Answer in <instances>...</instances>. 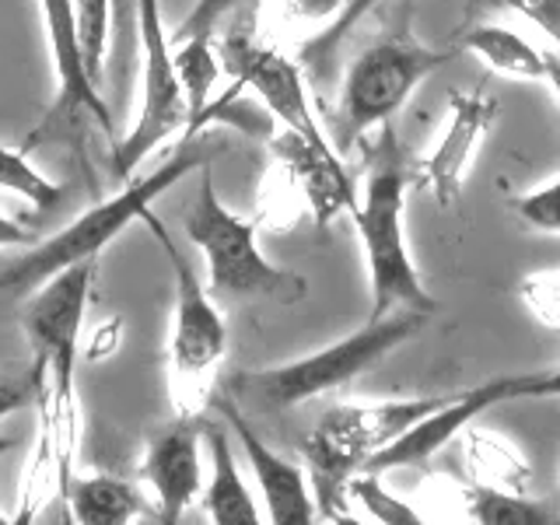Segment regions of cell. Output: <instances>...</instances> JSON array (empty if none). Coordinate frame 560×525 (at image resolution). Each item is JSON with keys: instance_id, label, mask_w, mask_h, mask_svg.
<instances>
[{"instance_id": "obj_30", "label": "cell", "mask_w": 560, "mask_h": 525, "mask_svg": "<svg viewBox=\"0 0 560 525\" xmlns=\"http://www.w3.org/2000/svg\"><path fill=\"white\" fill-rule=\"evenodd\" d=\"M504 4L529 18V22L539 32H547L560 49V0H504Z\"/></svg>"}, {"instance_id": "obj_35", "label": "cell", "mask_w": 560, "mask_h": 525, "mask_svg": "<svg viewBox=\"0 0 560 525\" xmlns=\"http://www.w3.org/2000/svg\"><path fill=\"white\" fill-rule=\"evenodd\" d=\"M14 448V442H11V438H4V434H0V459H4V455ZM8 522V515H0V525H4Z\"/></svg>"}, {"instance_id": "obj_27", "label": "cell", "mask_w": 560, "mask_h": 525, "mask_svg": "<svg viewBox=\"0 0 560 525\" xmlns=\"http://www.w3.org/2000/svg\"><path fill=\"white\" fill-rule=\"evenodd\" d=\"M43 385H46V361L43 358H35V364L22 375L0 372V420L32 407V402H39Z\"/></svg>"}, {"instance_id": "obj_18", "label": "cell", "mask_w": 560, "mask_h": 525, "mask_svg": "<svg viewBox=\"0 0 560 525\" xmlns=\"http://www.w3.org/2000/svg\"><path fill=\"white\" fill-rule=\"evenodd\" d=\"M70 518L81 525H130L144 512H151L137 483L92 472V477H70L67 483Z\"/></svg>"}, {"instance_id": "obj_29", "label": "cell", "mask_w": 560, "mask_h": 525, "mask_svg": "<svg viewBox=\"0 0 560 525\" xmlns=\"http://www.w3.org/2000/svg\"><path fill=\"white\" fill-rule=\"evenodd\" d=\"M238 4H242V0H197V4H192V11L179 22V28H175L172 39L183 43V39H192V35H214V28Z\"/></svg>"}, {"instance_id": "obj_20", "label": "cell", "mask_w": 560, "mask_h": 525, "mask_svg": "<svg viewBox=\"0 0 560 525\" xmlns=\"http://www.w3.org/2000/svg\"><path fill=\"white\" fill-rule=\"evenodd\" d=\"M463 508L480 525H547L557 522L547 504L522 498L518 490H504L494 483H469L463 490Z\"/></svg>"}, {"instance_id": "obj_1", "label": "cell", "mask_w": 560, "mask_h": 525, "mask_svg": "<svg viewBox=\"0 0 560 525\" xmlns=\"http://www.w3.org/2000/svg\"><path fill=\"white\" fill-rule=\"evenodd\" d=\"M214 154H218L214 140H207L203 133L183 137L179 148H175V154L162 168H154L148 175H130L127 186H122L116 197L84 210L81 218H74L52 238H43V242L35 238L32 245H25V253L14 256L11 262H0V294L18 302V298H28L52 273H60L84 259H98L105 245L119 238V232H127L137 218H144L151 203L162 197L165 189L186 179L189 172L207 168L214 162Z\"/></svg>"}, {"instance_id": "obj_8", "label": "cell", "mask_w": 560, "mask_h": 525, "mask_svg": "<svg viewBox=\"0 0 560 525\" xmlns=\"http://www.w3.org/2000/svg\"><path fill=\"white\" fill-rule=\"evenodd\" d=\"M98 259H84L52 273L28 294L22 308V326L32 343V354L46 361V385L49 393L74 402V364L81 347L84 305L88 291L95 284Z\"/></svg>"}, {"instance_id": "obj_9", "label": "cell", "mask_w": 560, "mask_h": 525, "mask_svg": "<svg viewBox=\"0 0 560 525\" xmlns=\"http://www.w3.org/2000/svg\"><path fill=\"white\" fill-rule=\"evenodd\" d=\"M43 25H46V43H49V60L52 74H57V95L39 130L25 137L22 151H35L43 144H57L67 133H74L81 122H95V127L116 144V122L109 105L102 102L98 84L88 78V67L81 57L78 43V22H74V0H39Z\"/></svg>"}, {"instance_id": "obj_15", "label": "cell", "mask_w": 560, "mask_h": 525, "mask_svg": "<svg viewBox=\"0 0 560 525\" xmlns=\"http://www.w3.org/2000/svg\"><path fill=\"white\" fill-rule=\"evenodd\" d=\"M200 438L203 428L189 417L151 434L144 463H140V477L154 490L158 522H179L186 515V508L200 498L203 487Z\"/></svg>"}, {"instance_id": "obj_21", "label": "cell", "mask_w": 560, "mask_h": 525, "mask_svg": "<svg viewBox=\"0 0 560 525\" xmlns=\"http://www.w3.org/2000/svg\"><path fill=\"white\" fill-rule=\"evenodd\" d=\"M172 57H175V74H179L183 95H186L189 119H197L207 109L210 92H214V84L221 78V60L214 52V43H210V35H192V39L175 43Z\"/></svg>"}, {"instance_id": "obj_3", "label": "cell", "mask_w": 560, "mask_h": 525, "mask_svg": "<svg viewBox=\"0 0 560 525\" xmlns=\"http://www.w3.org/2000/svg\"><path fill=\"white\" fill-rule=\"evenodd\" d=\"M442 399H396V402H347V407H332L319 417V424L302 442V455L308 463V487L315 508L329 522H343L350 494L347 483L368 455L385 448L389 442L413 428L420 417L442 407Z\"/></svg>"}, {"instance_id": "obj_17", "label": "cell", "mask_w": 560, "mask_h": 525, "mask_svg": "<svg viewBox=\"0 0 560 525\" xmlns=\"http://www.w3.org/2000/svg\"><path fill=\"white\" fill-rule=\"evenodd\" d=\"M203 442L210 448V483L203 494L207 518L214 525H259L256 501L235 466L232 442L221 424H203Z\"/></svg>"}, {"instance_id": "obj_16", "label": "cell", "mask_w": 560, "mask_h": 525, "mask_svg": "<svg viewBox=\"0 0 560 525\" xmlns=\"http://www.w3.org/2000/svg\"><path fill=\"white\" fill-rule=\"evenodd\" d=\"M273 151L294 175L298 189L315 214V224H329L340 210H354L358 197L347 179V168L332 144H315V140L284 130L273 140Z\"/></svg>"}, {"instance_id": "obj_23", "label": "cell", "mask_w": 560, "mask_h": 525, "mask_svg": "<svg viewBox=\"0 0 560 525\" xmlns=\"http://www.w3.org/2000/svg\"><path fill=\"white\" fill-rule=\"evenodd\" d=\"M382 0H343L340 11L332 14V22L319 32V35H312V39L302 46V67L315 70V74H323V70H329L332 57L340 52L343 39L350 32H354V25L361 22V18L378 8Z\"/></svg>"}, {"instance_id": "obj_2", "label": "cell", "mask_w": 560, "mask_h": 525, "mask_svg": "<svg viewBox=\"0 0 560 525\" xmlns=\"http://www.w3.org/2000/svg\"><path fill=\"white\" fill-rule=\"evenodd\" d=\"M424 312L399 308L385 319H368L358 332L337 340L326 350H315L308 358H298L262 372H238L224 382V393L238 407H259V410H291L312 396H323L340 389V385L364 375L375 361L393 354L399 343H407L413 332L424 326Z\"/></svg>"}, {"instance_id": "obj_5", "label": "cell", "mask_w": 560, "mask_h": 525, "mask_svg": "<svg viewBox=\"0 0 560 525\" xmlns=\"http://www.w3.org/2000/svg\"><path fill=\"white\" fill-rule=\"evenodd\" d=\"M402 200H407V175L396 162H382L368 175L364 200L350 210L368 259V288H372L368 319H385L399 308L424 315L438 312V302L420 284L407 238H402Z\"/></svg>"}, {"instance_id": "obj_28", "label": "cell", "mask_w": 560, "mask_h": 525, "mask_svg": "<svg viewBox=\"0 0 560 525\" xmlns=\"http://www.w3.org/2000/svg\"><path fill=\"white\" fill-rule=\"evenodd\" d=\"M515 214L522 221H529L539 232H553L560 235V175L542 189H533V192H522V197L512 200Z\"/></svg>"}, {"instance_id": "obj_33", "label": "cell", "mask_w": 560, "mask_h": 525, "mask_svg": "<svg viewBox=\"0 0 560 525\" xmlns=\"http://www.w3.org/2000/svg\"><path fill=\"white\" fill-rule=\"evenodd\" d=\"M542 63H547V81L553 84L557 102H560V60L557 57H542Z\"/></svg>"}, {"instance_id": "obj_22", "label": "cell", "mask_w": 560, "mask_h": 525, "mask_svg": "<svg viewBox=\"0 0 560 525\" xmlns=\"http://www.w3.org/2000/svg\"><path fill=\"white\" fill-rule=\"evenodd\" d=\"M0 189L25 197L28 203H35V210H52L67 197V186L52 183L49 175L32 168L25 151H14L8 144H0Z\"/></svg>"}, {"instance_id": "obj_19", "label": "cell", "mask_w": 560, "mask_h": 525, "mask_svg": "<svg viewBox=\"0 0 560 525\" xmlns=\"http://www.w3.org/2000/svg\"><path fill=\"white\" fill-rule=\"evenodd\" d=\"M463 46L469 52L501 70L508 78H522V81H536V78H547V63H542V52L536 46H529L515 35L512 28H501V25H477L463 35Z\"/></svg>"}, {"instance_id": "obj_31", "label": "cell", "mask_w": 560, "mask_h": 525, "mask_svg": "<svg viewBox=\"0 0 560 525\" xmlns=\"http://www.w3.org/2000/svg\"><path fill=\"white\" fill-rule=\"evenodd\" d=\"M515 396L518 399L560 396V368H553V372H525V375H515Z\"/></svg>"}, {"instance_id": "obj_24", "label": "cell", "mask_w": 560, "mask_h": 525, "mask_svg": "<svg viewBox=\"0 0 560 525\" xmlns=\"http://www.w3.org/2000/svg\"><path fill=\"white\" fill-rule=\"evenodd\" d=\"M469 459L483 477V483H494V487H504V490H518V494H522L525 480H529V466H525L512 448H504L498 438L469 431Z\"/></svg>"}, {"instance_id": "obj_13", "label": "cell", "mask_w": 560, "mask_h": 525, "mask_svg": "<svg viewBox=\"0 0 560 525\" xmlns=\"http://www.w3.org/2000/svg\"><path fill=\"white\" fill-rule=\"evenodd\" d=\"M498 116V98L487 95L483 88L459 92L452 88L448 95V127L445 137L438 140V148L420 162V186L431 189L438 207L452 210L463 197L466 172L483 137L490 133V122Z\"/></svg>"}, {"instance_id": "obj_14", "label": "cell", "mask_w": 560, "mask_h": 525, "mask_svg": "<svg viewBox=\"0 0 560 525\" xmlns=\"http://www.w3.org/2000/svg\"><path fill=\"white\" fill-rule=\"evenodd\" d=\"M214 410L228 420V428L235 431V438L242 442L245 459H249L253 472H256V483L262 490V501H267V512L273 525H312L315 518V498H312V487L302 466L288 463L284 455H277L262 438L253 431L249 420L242 417V407L232 396H214Z\"/></svg>"}, {"instance_id": "obj_32", "label": "cell", "mask_w": 560, "mask_h": 525, "mask_svg": "<svg viewBox=\"0 0 560 525\" xmlns=\"http://www.w3.org/2000/svg\"><path fill=\"white\" fill-rule=\"evenodd\" d=\"M35 232H25L22 224L0 214V249H11V245H32Z\"/></svg>"}, {"instance_id": "obj_12", "label": "cell", "mask_w": 560, "mask_h": 525, "mask_svg": "<svg viewBox=\"0 0 560 525\" xmlns=\"http://www.w3.org/2000/svg\"><path fill=\"white\" fill-rule=\"evenodd\" d=\"M508 399H518L515 396V375H504V378H490L483 385L459 396H448L442 407L431 410L428 417H420L413 428L402 431L396 442H389L385 448L368 455V463L361 466V472H393L402 466H420L428 463L438 448H445L455 434H463L472 420H477L483 410L498 407V402Z\"/></svg>"}, {"instance_id": "obj_26", "label": "cell", "mask_w": 560, "mask_h": 525, "mask_svg": "<svg viewBox=\"0 0 560 525\" xmlns=\"http://www.w3.org/2000/svg\"><path fill=\"white\" fill-rule=\"evenodd\" d=\"M347 494L354 498L364 512H372V518L385 525H420V515L407 501L393 498L389 490L378 483V472H354L347 483Z\"/></svg>"}, {"instance_id": "obj_25", "label": "cell", "mask_w": 560, "mask_h": 525, "mask_svg": "<svg viewBox=\"0 0 560 525\" xmlns=\"http://www.w3.org/2000/svg\"><path fill=\"white\" fill-rule=\"evenodd\" d=\"M109 14H113V0H74L81 57L88 67V78L95 84H102L105 49H109Z\"/></svg>"}, {"instance_id": "obj_7", "label": "cell", "mask_w": 560, "mask_h": 525, "mask_svg": "<svg viewBox=\"0 0 560 525\" xmlns=\"http://www.w3.org/2000/svg\"><path fill=\"white\" fill-rule=\"evenodd\" d=\"M137 25H140V67H144V81H140V113L127 137L113 144V172L122 183L137 172L144 158L162 148L172 133H179L189 119L186 95L179 74H175L172 57V35L162 22V0H137L133 4Z\"/></svg>"}, {"instance_id": "obj_6", "label": "cell", "mask_w": 560, "mask_h": 525, "mask_svg": "<svg viewBox=\"0 0 560 525\" xmlns=\"http://www.w3.org/2000/svg\"><path fill=\"white\" fill-rule=\"evenodd\" d=\"M452 57V49H431L417 39H385L368 46L350 63L340 92L337 151H350V144H358L368 130L389 119L413 88Z\"/></svg>"}, {"instance_id": "obj_11", "label": "cell", "mask_w": 560, "mask_h": 525, "mask_svg": "<svg viewBox=\"0 0 560 525\" xmlns=\"http://www.w3.org/2000/svg\"><path fill=\"white\" fill-rule=\"evenodd\" d=\"M221 60L232 70L242 88H253L262 98L267 113L277 116L288 130L302 133L315 144H329L319 122L312 116L308 92L302 81V63L288 60L273 46H262L253 39V32H232L221 43Z\"/></svg>"}, {"instance_id": "obj_10", "label": "cell", "mask_w": 560, "mask_h": 525, "mask_svg": "<svg viewBox=\"0 0 560 525\" xmlns=\"http://www.w3.org/2000/svg\"><path fill=\"white\" fill-rule=\"evenodd\" d=\"M140 221H148L154 232L158 245L168 256V267L175 277V319H172V337H168V364L172 378L179 389L200 396L203 382L218 372V364L228 350V329L224 319L214 305V298L203 291V284L192 273V267L183 259V253L175 249L172 235L165 232V224L158 221L151 210Z\"/></svg>"}, {"instance_id": "obj_4", "label": "cell", "mask_w": 560, "mask_h": 525, "mask_svg": "<svg viewBox=\"0 0 560 525\" xmlns=\"http://www.w3.org/2000/svg\"><path fill=\"white\" fill-rule=\"evenodd\" d=\"M186 235L207 259L214 298H270L280 305H294L308 294V280L302 273L280 270L259 253L256 224L242 221L218 200L210 165L203 168L197 203L186 214Z\"/></svg>"}, {"instance_id": "obj_34", "label": "cell", "mask_w": 560, "mask_h": 525, "mask_svg": "<svg viewBox=\"0 0 560 525\" xmlns=\"http://www.w3.org/2000/svg\"><path fill=\"white\" fill-rule=\"evenodd\" d=\"M133 4H137V0H113V8L119 11V25H130V18H133Z\"/></svg>"}, {"instance_id": "obj_36", "label": "cell", "mask_w": 560, "mask_h": 525, "mask_svg": "<svg viewBox=\"0 0 560 525\" xmlns=\"http://www.w3.org/2000/svg\"><path fill=\"white\" fill-rule=\"evenodd\" d=\"M259 4H262V0H253V11H259Z\"/></svg>"}]
</instances>
